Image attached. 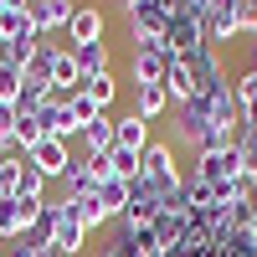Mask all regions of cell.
I'll return each mask as SVG.
<instances>
[{"mask_svg": "<svg viewBox=\"0 0 257 257\" xmlns=\"http://www.w3.org/2000/svg\"><path fill=\"white\" fill-rule=\"evenodd\" d=\"M139 170H144V180L160 190V201H170V196L185 190V175L175 165V144H165V139H149V149L139 155Z\"/></svg>", "mask_w": 257, "mask_h": 257, "instance_id": "6da1fadb", "label": "cell"}, {"mask_svg": "<svg viewBox=\"0 0 257 257\" xmlns=\"http://www.w3.org/2000/svg\"><path fill=\"white\" fill-rule=\"evenodd\" d=\"M165 93H170V108H175V103H190V98H196V72H190V57H170Z\"/></svg>", "mask_w": 257, "mask_h": 257, "instance_id": "30bf717a", "label": "cell"}, {"mask_svg": "<svg viewBox=\"0 0 257 257\" xmlns=\"http://www.w3.org/2000/svg\"><path fill=\"white\" fill-rule=\"evenodd\" d=\"M62 216H67V221H77L82 231H88V237H93L98 226H108V221H113L108 211L98 206V196H62Z\"/></svg>", "mask_w": 257, "mask_h": 257, "instance_id": "ba28073f", "label": "cell"}, {"mask_svg": "<svg viewBox=\"0 0 257 257\" xmlns=\"http://www.w3.org/2000/svg\"><path fill=\"white\" fill-rule=\"evenodd\" d=\"M0 134H16V103H0Z\"/></svg>", "mask_w": 257, "mask_h": 257, "instance_id": "4dcf8cb0", "label": "cell"}, {"mask_svg": "<svg viewBox=\"0 0 257 257\" xmlns=\"http://www.w3.org/2000/svg\"><path fill=\"white\" fill-rule=\"evenodd\" d=\"M26 165L36 170L41 180H62V175L72 170V155H67V144H62V139H41L31 155H26Z\"/></svg>", "mask_w": 257, "mask_h": 257, "instance_id": "5b68a950", "label": "cell"}, {"mask_svg": "<svg viewBox=\"0 0 257 257\" xmlns=\"http://www.w3.org/2000/svg\"><path fill=\"white\" fill-rule=\"evenodd\" d=\"M165 72H170V57L160 47H134V52H128V82H134V88L165 82Z\"/></svg>", "mask_w": 257, "mask_h": 257, "instance_id": "8992f818", "label": "cell"}, {"mask_svg": "<svg viewBox=\"0 0 257 257\" xmlns=\"http://www.w3.org/2000/svg\"><path fill=\"white\" fill-rule=\"evenodd\" d=\"M47 82L67 98V93H77V82H82V72H77V57H72V47H57L52 52V72H47Z\"/></svg>", "mask_w": 257, "mask_h": 257, "instance_id": "7c38bea8", "label": "cell"}, {"mask_svg": "<svg viewBox=\"0 0 257 257\" xmlns=\"http://www.w3.org/2000/svg\"><path fill=\"white\" fill-rule=\"evenodd\" d=\"M113 144H118V149H134V155H144V149H149V123L128 108L123 118H113Z\"/></svg>", "mask_w": 257, "mask_h": 257, "instance_id": "4fadbf2b", "label": "cell"}, {"mask_svg": "<svg viewBox=\"0 0 257 257\" xmlns=\"http://www.w3.org/2000/svg\"><path fill=\"white\" fill-rule=\"evenodd\" d=\"M62 103H67V108H72V118H77V128H88V123H93V118L103 113V108H98V103H93L88 93H82V88H77V93H67V98H62Z\"/></svg>", "mask_w": 257, "mask_h": 257, "instance_id": "cb8c5ba5", "label": "cell"}, {"mask_svg": "<svg viewBox=\"0 0 257 257\" xmlns=\"http://www.w3.org/2000/svg\"><path fill=\"white\" fill-rule=\"evenodd\" d=\"M103 31H108V16H103V6L82 0V6L72 11V21H67V47H93V41H103Z\"/></svg>", "mask_w": 257, "mask_h": 257, "instance_id": "277c9868", "label": "cell"}, {"mask_svg": "<svg viewBox=\"0 0 257 257\" xmlns=\"http://www.w3.org/2000/svg\"><path fill=\"white\" fill-rule=\"evenodd\" d=\"M0 36H6V41H36L41 31L31 26L26 11H6V16H0Z\"/></svg>", "mask_w": 257, "mask_h": 257, "instance_id": "44dd1931", "label": "cell"}, {"mask_svg": "<svg viewBox=\"0 0 257 257\" xmlns=\"http://www.w3.org/2000/svg\"><path fill=\"white\" fill-rule=\"evenodd\" d=\"M206 47V21L201 16H170V31H165V41H160V52L165 57H190V52H201Z\"/></svg>", "mask_w": 257, "mask_h": 257, "instance_id": "3957f363", "label": "cell"}, {"mask_svg": "<svg viewBox=\"0 0 257 257\" xmlns=\"http://www.w3.org/2000/svg\"><path fill=\"white\" fill-rule=\"evenodd\" d=\"M134 113L144 123H155L170 113V93H165V82H144V88H134Z\"/></svg>", "mask_w": 257, "mask_h": 257, "instance_id": "5bb4252c", "label": "cell"}, {"mask_svg": "<svg viewBox=\"0 0 257 257\" xmlns=\"http://www.w3.org/2000/svg\"><path fill=\"white\" fill-rule=\"evenodd\" d=\"M72 57H77V72H82V77H103V72H108V41L72 47Z\"/></svg>", "mask_w": 257, "mask_h": 257, "instance_id": "ac0fdd59", "label": "cell"}, {"mask_svg": "<svg viewBox=\"0 0 257 257\" xmlns=\"http://www.w3.org/2000/svg\"><path fill=\"white\" fill-rule=\"evenodd\" d=\"M237 6H242V31L257 36V0H237Z\"/></svg>", "mask_w": 257, "mask_h": 257, "instance_id": "83f0119b", "label": "cell"}, {"mask_svg": "<svg viewBox=\"0 0 257 257\" xmlns=\"http://www.w3.org/2000/svg\"><path fill=\"white\" fill-rule=\"evenodd\" d=\"M247 165H242V144H226V149H211V155H196V180L206 185H231L242 180Z\"/></svg>", "mask_w": 257, "mask_h": 257, "instance_id": "7a4b0ae2", "label": "cell"}, {"mask_svg": "<svg viewBox=\"0 0 257 257\" xmlns=\"http://www.w3.org/2000/svg\"><path fill=\"white\" fill-rule=\"evenodd\" d=\"M77 139H82V149H88V155H108V149H113V113H98Z\"/></svg>", "mask_w": 257, "mask_h": 257, "instance_id": "9a60e30c", "label": "cell"}, {"mask_svg": "<svg viewBox=\"0 0 257 257\" xmlns=\"http://www.w3.org/2000/svg\"><path fill=\"white\" fill-rule=\"evenodd\" d=\"M26 231L31 226H26V216H21V201L16 196H0V242L11 247L16 237H26Z\"/></svg>", "mask_w": 257, "mask_h": 257, "instance_id": "2e32d148", "label": "cell"}, {"mask_svg": "<svg viewBox=\"0 0 257 257\" xmlns=\"http://www.w3.org/2000/svg\"><path fill=\"white\" fill-rule=\"evenodd\" d=\"M6 257H57L47 242H31V237H16L11 247H6Z\"/></svg>", "mask_w": 257, "mask_h": 257, "instance_id": "4316f807", "label": "cell"}, {"mask_svg": "<svg viewBox=\"0 0 257 257\" xmlns=\"http://www.w3.org/2000/svg\"><path fill=\"white\" fill-rule=\"evenodd\" d=\"M36 123L47 128V139H62V144H67V139H77V134H82V128H77V118H72V108H67V103H62V98H52L47 108L36 113Z\"/></svg>", "mask_w": 257, "mask_h": 257, "instance_id": "9c48e42d", "label": "cell"}, {"mask_svg": "<svg viewBox=\"0 0 257 257\" xmlns=\"http://www.w3.org/2000/svg\"><path fill=\"white\" fill-rule=\"evenodd\" d=\"M82 247H88V231H82L77 221H67V216H62V226L52 231V252H57V257H77Z\"/></svg>", "mask_w": 257, "mask_h": 257, "instance_id": "e0dca14e", "label": "cell"}, {"mask_svg": "<svg viewBox=\"0 0 257 257\" xmlns=\"http://www.w3.org/2000/svg\"><path fill=\"white\" fill-rule=\"evenodd\" d=\"M247 206H252V211H257V180H252V190H247Z\"/></svg>", "mask_w": 257, "mask_h": 257, "instance_id": "836d02e7", "label": "cell"}, {"mask_svg": "<svg viewBox=\"0 0 257 257\" xmlns=\"http://www.w3.org/2000/svg\"><path fill=\"white\" fill-rule=\"evenodd\" d=\"M98 206H103V211H108V216L118 221V216H123V206H128V180L108 175V180L98 185Z\"/></svg>", "mask_w": 257, "mask_h": 257, "instance_id": "d6986e66", "label": "cell"}, {"mask_svg": "<svg viewBox=\"0 0 257 257\" xmlns=\"http://www.w3.org/2000/svg\"><path fill=\"white\" fill-rule=\"evenodd\" d=\"M237 36H242V6L231 0L206 21V47H221V41H237Z\"/></svg>", "mask_w": 257, "mask_h": 257, "instance_id": "8fae6325", "label": "cell"}, {"mask_svg": "<svg viewBox=\"0 0 257 257\" xmlns=\"http://www.w3.org/2000/svg\"><path fill=\"white\" fill-rule=\"evenodd\" d=\"M77 88H82V93H88V98L98 103V108H103V113H108V108H113V98H118V77H113V72H103V77H82V82H77Z\"/></svg>", "mask_w": 257, "mask_h": 257, "instance_id": "ffe728a7", "label": "cell"}, {"mask_svg": "<svg viewBox=\"0 0 257 257\" xmlns=\"http://www.w3.org/2000/svg\"><path fill=\"white\" fill-rule=\"evenodd\" d=\"M118 237L134 247L139 257H160V237H155V226H134V231H118Z\"/></svg>", "mask_w": 257, "mask_h": 257, "instance_id": "603a6c76", "label": "cell"}, {"mask_svg": "<svg viewBox=\"0 0 257 257\" xmlns=\"http://www.w3.org/2000/svg\"><path fill=\"white\" fill-rule=\"evenodd\" d=\"M21 175H26V155L0 160V196H16V190H21Z\"/></svg>", "mask_w": 257, "mask_h": 257, "instance_id": "d4e9b609", "label": "cell"}, {"mask_svg": "<svg viewBox=\"0 0 257 257\" xmlns=\"http://www.w3.org/2000/svg\"><path fill=\"white\" fill-rule=\"evenodd\" d=\"M98 257H139V252H134V247H128V242L118 237V231H113V242H108V247H103Z\"/></svg>", "mask_w": 257, "mask_h": 257, "instance_id": "f546056e", "label": "cell"}, {"mask_svg": "<svg viewBox=\"0 0 257 257\" xmlns=\"http://www.w3.org/2000/svg\"><path fill=\"white\" fill-rule=\"evenodd\" d=\"M72 11H77V0H31V6H26L31 26H36L41 36H52V31H67Z\"/></svg>", "mask_w": 257, "mask_h": 257, "instance_id": "52a82bcc", "label": "cell"}, {"mask_svg": "<svg viewBox=\"0 0 257 257\" xmlns=\"http://www.w3.org/2000/svg\"><path fill=\"white\" fill-rule=\"evenodd\" d=\"M31 6V0H6V11H26Z\"/></svg>", "mask_w": 257, "mask_h": 257, "instance_id": "1f68e13d", "label": "cell"}, {"mask_svg": "<svg viewBox=\"0 0 257 257\" xmlns=\"http://www.w3.org/2000/svg\"><path fill=\"white\" fill-rule=\"evenodd\" d=\"M242 165H247V180H257V139H242Z\"/></svg>", "mask_w": 257, "mask_h": 257, "instance_id": "f1b7e54d", "label": "cell"}, {"mask_svg": "<svg viewBox=\"0 0 257 257\" xmlns=\"http://www.w3.org/2000/svg\"><path fill=\"white\" fill-rule=\"evenodd\" d=\"M252 257H257V231H252Z\"/></svg>", "mask_w": 257, "mask_h": 257, "instance_id": "d590c367", "label": "cell"}, {"mask_svg": "<svg viewBox=\"0 0 257 257\" xmlns=\"http://www.w3.org/2000/svg\"><path fill=\"white\" fill-rule=\"evenodd\" d=\"M108 165H113L118 180H139V175H144V170H139V155H134V149H118V144L108 149Z\"/></svg>", "mask_w": 257, "mask_h": 257, "instance_id": "7402d4cb", "label": "cell"}, {"mask_svg": "<svg viewBox=\"0 0 257 257\" xmlns=\"http://www.w3.org/2000/svg\"><path fill=\"white\" fill-rule=\"evenodd\" d=\"M252 67H257V36H252Z\"/></svg>", "mask_w": 257, "mask_h": 257, "instance_id": "e575fe53", "label": "cell"}, {"mask_svg": "<svg viewBox=\"0 0 257 257\" xmlns=\"http://www.w3.org/2000/svg\"><path fill=\"white\" fill-rule=\"evenodd\" d=\"M118 6H123V16H128V11H139V6H144V0H118Z\"/></svg>", "mask_w": 257, "mask_h": 257, "instance_id": "d6a6232c", "label": "cell"}, {"mask_svg": "<svg viewBox=\"0 0 257 257\" xmlns=\"http://www.w3.org/2000/svg\"><path fill=\"white\" fill-rule=\"evenodd\" d=\"M21 82H26V67L6 62V67H0V103H16L21 98Z\"/></svg>", "mask_w": 257, "mask_h": 257, "instance_id": "484cf974", "label": "cell"}]
</instances>
